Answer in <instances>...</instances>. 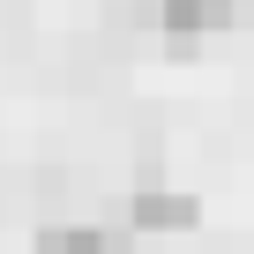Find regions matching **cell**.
Masks as SVG:
<instances>
[{
    "label": "cell",
    "instance_id": "obj_1",
    "mask_svg": "<svg viewBox=\"0 0 254 254\" xmlns=\"http://www.w3.org/2000/svg\"><path fill=\"white\" fill-rule=\"evenodd\" d=\"M127 224H135V232H194V224H202V202L180 194V187H135Z\"/></svg>",
    "mask_w": 254,
    "mask_h": 254
},
{
    "label": "cell",
    "instance_id": "obj_2",
    "mask_svg": "<svg viewBox=\"0 0 254 254\" xmlns=\"http://www.w3.org/2000/svg\"><path fill=\"white\" fill-rule=\"evenodd\" d=\"M239 15V0H157V23L172 38H202V30H224Z\"/></svg>",
    "mask_w": 254,
    "mask_h": 254
},
{
    "label": "cell",
    "instance_id": "obj_3",
    "mask_svg": "<svg viewBox=\"0 0 254 254\" xmlns=\"http://www.w3.org/2000/svg\"><path fill=\"white\" fill-rule=\"evenodd\" d=\"M38 254H127L120 232H97V224H45L38 232Z\"/></svg>",
    "mask_w": 254,
    "mask_h": 254
}]
</instances>
